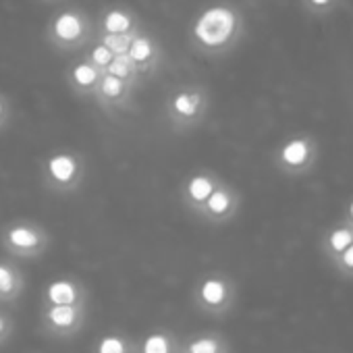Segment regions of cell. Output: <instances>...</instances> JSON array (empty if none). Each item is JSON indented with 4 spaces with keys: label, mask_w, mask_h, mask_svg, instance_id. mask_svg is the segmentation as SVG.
I'll return each mask as SVG.
<instances>
[{
    "label": "cell",
    "mask_w": 353,
    "mask_h": 353,
    "mask_svg": "<svg viewBox=\"0 0 353 353\" xmlns=\"http://www.w3.org/2000/svg\"><path fill=\"white\" fill-rule=\"evenodd\" d=\"M349 214H351V219H353V202H351V206H349Z\"/></svg>",
    "instance_id": "28"
},
{
    "label": "cell",
    "mask_w": 353,
    "mask_h": 353,
    "mask_svg": "<svg viewBox=\"0 0 353 353\" xmlns=\"http://www.w3.org/2000/svg\"><path fill=\"white\" fill-rule=\"evenodd\" d=\"M114 59V54L104 46V44H96V46H92V50H90V54H88V59L85 61H90L96 69H100L102 73H104V69L110 65V61Z\"/></svg>",
    "instance_id": "23"
},
{
    "label": "cell",
    "mask_w": 353,
    "mask_h": 353,
    "mask_svg": "<svg viewBox=\"0 0 353 353\" xmlns=\"http://www.w3.org/2000/svg\"><path fill=\"white\" fill-rule=\"evenodd\" d=\"M52 243L48 229L32 219H17L0 229V248L11 258L36 260L42 258Z\"/></svg>",
    "instance_id": "2"
},
{
    "label": "cell",
    "mask_w": 353,
    "mask_h": 353,
    "mask_svg": "<svg viewBox=\"0 0 353 353\" xmlns=\"http://www.w3.org/2000/svg\"><path fill=\"white\" fill-rule=\"evenodd\" d=\"M237 26H239V19L231 7L214 5L200 13V17L196 19L192 28V34H194V40L202 48L219 50L235 38Z\"/></svg>",
    "instance_id": "4"
},
{
    "label": "cell",
    "mask_w": 353,
    "mask_h": 353,
    "mask_svg": "<svg viewBox=\"0 0 353 353\" xmlns=\"http://www.w3.org/2000/svg\"><path fill=\"white\" fill-rule=\"evenodd\" d=\"M135 353H181V339L170 328L156 326L135 339Z\"/></svg>",
    "instance_id": "13"
},
{
    "label": "cell",
    "mask_w": 353,
    "mask_h": 353,
    "mask_svg": "<svg viewBox=\"0 0 353 353\" xmlns=\"http://www.w3.org/2000/svg\"><path fill=\"white\" fill-rule=\"evenodd\" d=\"M104 73H108V75H112V77H119V79H123V81H127V83H133L135 77L139 75V73H137V67L133 65V61H131L127 54L114 57V59L110 61V65L104 69Z\"/></svg>",
    "instance_id": "20"
},
{
    "label": "cell",
    "mask_w": 353,
    "mask_h": 353,
    "mask_svg": "<svg viewBox=\"0 0 353 353\" xmlns=\"http://www.w3.org/2000/svg\"><path fill=\"white\" fill-rule=\"evenodd\" d=\"M13 332H15V318H13V314L0 307V347L7 345L11 341Z\"/></svg>",
    "instance_id": "24"
},
{
    "label": "cell",
    "mask_w": 353,
    "mask_h": 353,
    "mask_svg": "<svg viewBox=\"0 0 353 353\" xmlns=\"http://www.w3.org/2000/svg\"><path fill=\"white\" fill-rule=\"evenodd\" d=\"M131 88L133 83H127L119 77H112L108 73H102L100 83L96 88V100L100 102V106L108 112L112 110H123L129 102L131 96Z\"/></svg>",
    "instance_id": "12"
},
{
    "label": "cell",
    "mask_w": 353,
    "mask_h": 353,
    "mask_svg": "<svg viewBox=\"0 0 353 353\" xmlns=\"http://www.w3.org/2000/svg\"><path fill=\"white\" fill-rule=\"evenodd\" d=\"M192 303L206 316H225L235 305V283L225 272H206L192 291Z\"/></svg>",
    "instance_id": "5"
},
{
    "label": "cell",
    "mask_w": 353,
    "mask_h": 353,
    "mask_svg": "<svg viewBox=\"0 0 353 353\" xmlns=\"http://www.w3.org/2000/svg\"><path fill=\"white\" fill-rule=\"evenodd\" d=\"M310 154H312V148H310V141L303 139V137H295V139H289L281 150H279V164L285 166V168H301L307 164L310 160Z\"/></svg>",
    "instance_id": "17"
},
{
    "label": "cell",
    "mask_w": 353,
    "mask_h": 353,
    "mask_svg": "<svg viewBox=\"0 0 353 353\" xmlns=\"http://www.w3.org/2000/svg\"><path fill=\"white\" fill-rule=\"evenodd\" d=\"M11 121V102L7 100V96L0 94V131H3Z\"/></svg>",
    "instance_id": "25"
},
{
    "label": "cell",
    "mask_w": 353,
    "mask_h": 353,
    "mask_svg": "<svg viewBox=\"0 0 353 353\" xmlns=\"http://www.w3.org/2000/svg\"><path fill=\"white\" fill-rule=\"evenodd\" d=\"M181 353H231V347L221 332H196L181 341Z\"/></svg>",
    "instance_id": "15"
},
{
    "label": "cell",
    "mask_w": 353,
    "mask_h": 353,
    "mask_svg": "<svg viewBox=\"0 0 353 353\" xmlns=\"http://www.w3.org/2000/svg\"><path fill=\"white\" fill-rule=\"evenodd\" d=\"M85 176V158L75 150H54L42 162V183L54 196H71L79 192Z\"/></svg>",
    "instance_id": "1"
},
{
    "label": "cell",
    "mask_w": 353,
    "mask_h": 353,
    "mask_svg": "<svg viewBox=\"0 0 353 353\" xmlns=\"http://www.w3.org/2000/svg\"><path fill=\"white\" fill-rule=\"evenodd\" d=\"M239 194L233 185L221 181V185L212 192V196L202 204V208L194 214L206 225H225L235 219L239 210Z\"/></svg>",
    "instance_id": "8"
},
{
    "label": "cell",
    "mask_w": 353,
    "mask_h": 353,
    "mask_svg": "<svg viewBox=\"0 0 353 353\" xmlns=\"http://www.w3.org/2000/svg\"><path fill=\"white\" fill-rule=\"evenodd\" d=\"M127 57L133 61V65L137 67V73H145L152 69L156 57H158V48L156 42L150 36H135L129 44Z\"/></svg>",
    "instance_id": "16"
},
{
    "label": "cell",
    "mask_w": 353,
    "mask_h": 353,
    "mask_svg": "<svg viewBox=\"0 0 353 353\" xmlns=\"http://www.w3.org/2000/svg\"><path fill=\"white\" fill-rule=\"evenodd\" d=\"M92 353H135V339L123 330H108L96 339Z\"/></svg>",
    "instance_id": "18"
},
{
    "label": "cell",
    "mask_w": 353,
    "mask_h": 353,
    "mask_svg": "<svg viewBox=\"0 0 353 353\" xmlns=\"http://www.w3.org/2000/svg\"><path fill=\"white\" fill-rule=\"evenodd\" d=\"M69 85L75 94H81V96H94L96 94V88L100 83V77H102V71L96 69L90 61H79L75 63L71 69H69Z\"/></svg>",
    "instance_id": "14"
},
{
    "label": "cell",
    "mask_w": 353,
    "mask_h": 353,
    "mask_svg": "<svg viewBox=\"0 0 353 353\" xmlns=\"http://www.w3.org/2000/svg\"><path fill=\"white\" fill-rule=\"evenodd\" d=\"M208 110V96L204 88L198 85H183L168 94L164 102V114L168 127L174 133H185L200 125Z\"/></svg>",
    "instance_id": "3"
},
{
    "label": "cell",
    "mask_w": 353,
    "mask_h": 353,
    "mask_svg": "<svg viewBox=\"0 0 353 353\" xmlns=\"http://www.w3.org/2000/svg\"><path fill=\"white\" fill-rule=\"evenodd\" d=\"M88 322V305H42L40 328L44 334L65 341L81 332Z\"/></svg>",
    "instance_id": "6"
},
{
    "label": "cell",
    "mask_w": 353,
    "mask_h": 353,
    "mask_svg": "<svg viewBox=\"0 0 353 353\" xmlns=\"http://www.w3.org/2000/svg\"><path fill=\"white\" fill-rule=\"evenodd\" d=\"M102 30H104V34H114V36L131 34L133 32V15L123 9H110L102 17Z\"/></svg>",
    "instance_id": "19"
},
{
    "label": "cell",
    "mask_w": 353,
    "mask_h": 353,
    "mask_svg": "<svg viewBox=\"0 0 353 353\" xmlns=\"http://www.w3.org/2000/svg\"><path fill=\"white\" fill-rule=\"evenodd\" d=\"M341 264L345 266V268H349V270H353V243L341 254Z\"/></svg>",
    "instance_id": "26"
},
{
    "label": "cell",
    "mask_w": 353,
    "mask_h": 353,
    "mask_svg": "<svg viewBox=\"0 0 353 353\" xmlns=\"http://www.w3.org/2000/svg\"><path fill=\"white\" fill-rule=\"evenodd\" d=\"M312 3H314V5H326L328 0H312Z\"/></svg>",
    "instance_id": "27"
},
{
    "label": "cell",
    "mask_w": 353,
    "mask_h": 353,
    "mask_svg": "<svg viewBox=\"0 0 353 353\" xmlns=\"http://www.w3.org/2000/svg\"><path fill=\"white\" fill-rule=\"evenodd\" d=\"M219 185H221V176L214 170H210V168L192 170L181 181L179 200L190 214H196Z\"/></svg>",
    "instance_id": "7"
},
{
    "label": "cell",
    "mask_w": 353,
    "mask_h": 353,
    "mask_svg": "<svg viewBox=\"0 0 353 353\" xmlns=\"http://www.w3.org/2000/svg\"><path fill=\"white\" fill-rule=\"evenodd\" d=\"M42 305H88V287L77 276H59L44 287Z\"/></svg>",
    "instance_id": "9"
},
{
    "label": "cell",
    "mask_w": 353,
    "mask_h": 353,
    "mask_svg": "<svg viewBox=\"0 0 353 353\" xmlns=\"http://www.w3.org/2000/svg\"><path fill=\"white\" fill-rule=\"evenodd\" d=\"M135 38V34L131 32V34H123V36H114V34H104L102 38H100V44H104L114 57H119V54H127V50H129V44H131V40Z\"/></svg>",
    "instance_id": "21"
},
{
    "label": "cell",
    "mask_w": 353,
    "mask_h": 353,
    "mask_svg": "<svg viewBox=\"0 0 353 353\" xmlns=\"http://www.w3.org/2000/svg\"><path fill=\"white\" fill-rule=\"evenodd\" d=\"M85 30H88V23L81 13L63 11L54 17L50 26V38L54 46L73 48L81 44V40L85 38Z\"/></svg>",
    "instance_id": "10"
},
{
    "label": "cell",
    "mask_w": 353,
    "mask_h": 353,
    "mask_svg": "<svg viewBox=\"0 0 353 353\" xmlns=\"http://www.w3.org/2000/svg\"><path fill=\"white\" fill-rule=\"evenodd\" d=\"M26 272L15 260L0 258V305H13L26 291Z\"/></svg>",
    "instance_id": "11"
},
{
    "label": "cell",
    "mask_w": 353,
    "mask_h": 353,
    "mask_svg": "<svg viewBox=\"0 0 353 353\" xmlns=\"http://www.w3.org/2000/svg\"><path fill=\"white\" fill-rule=\"evenodd\" d=\"M351 243H353V231L347 229V227L334 229V231L328 235V248H330L334 254H343Z\"/></svg>",
    "instance_id": "22"
}]
</instances>
